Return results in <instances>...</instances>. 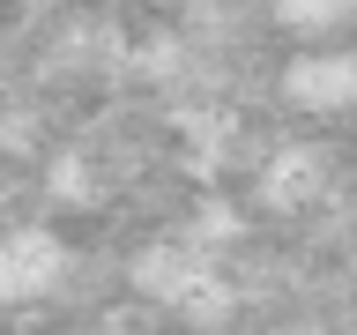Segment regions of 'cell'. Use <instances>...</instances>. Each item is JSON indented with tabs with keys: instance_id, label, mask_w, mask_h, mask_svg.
<instances>
[{
	"instance_id": "7a4b0ae2",
	"label": "cell",
	"mask_w": 357,
	"mask_h": 335,
	"mask_svg": "<svg viewBox=\"0 0 357 335\" xmlns=\"http://www.w3.org/2000/svg\"><path fill=\"white\" fill-rule=\"evenodd\" d=\"M290 112L305 119H335V112H357V52L350 45H305L298 60L275 75Z\"/></svg>"
},
{
	"instance_id": "3957f363",
	"label": "cell",
	"mask_w": 357,
	"mask_h": 335,
	"mask_svg": "<svg viewBox=\"0 0 357 335\" xmlns=\"http://www.w3.org/2000/svg\"><path fill=\"white\" fill-rule=\"evenodd\" d=\"M320 179H328V149H312V142H283L275 156H261V201L275 216H298L320 194Z\"/></svg>"
},
{
	"instance_id": "6da1fadb",
	"label": "cell",
	"mask_w": 357,
	"mask_h": 335,
	"mask_svg": "<svg viewBox=\"0 0 357 335\" xmlns=\"http://www.w3.org/2000/svg\"><path fill=\"white\" fill-rule=\"evenodd\" d=\"M67 268H75V253H67V239L52 223H8L0 231V306L52 298L67 283Z\"/></svg>"
},
{
	"instance_id": "277c9868",
	"label": "cell",
	"mask_w": 357,
	"mask_h": 335,
	"mask_svg": "<svg viewBox=\"0 0 357 335\" xmlns=\"http://www.w3.org/2000/svg\"><path fill=\"white\" fill-rule=\"evenodd\" d=\"M268 15L290 38H335V30L357 22V0H268Z\"/></svg>"
}]
</instances>
